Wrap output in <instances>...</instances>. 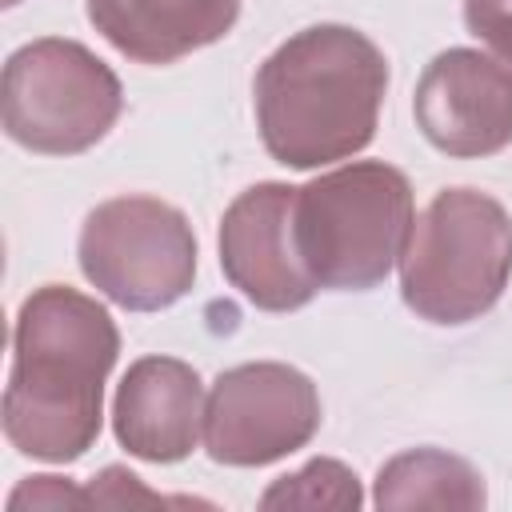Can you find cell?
<instances>
[{
    "label": "cell",
    "mask_w": 512,
    "mask_h": 512,
    "mask_svg": "<svg viewBox=\"0 0 512 512\" xmlns=\"http://www.w3.org/2000/svg\"><path fill=\"white\" fill-rule=\"evenodd\" d=\"M120 356V332L104 304L44 284L24 296L12 324L4 388V436L44 464L80 460L104 424V384Z\"/></svg>",
    "instance_id": "obj_1"
},
{
    "label": "cell",
    "mask_w": 512,
    "mask_h": 512,
    "mask_svg": "<svg viewBox=\"0 0 512 512\" xmlns=\"http://www.w3.org/2000/svg\"><path fill=\"white\" fill-rule=\"evenodd\" d=\"M388 60L360 28L312 24L288 36L252 80L264 152L284 168H324L364 152L380 124Z\"/></svg>",
    "instance_id": "obj_2"
},
{
    "label": "cell",
    "mask_w": 512,
    "mask_h": 512,
    "mask_svg": "<svg viewBox=\"0 0 512 512\" xmlns=\"http://www.w3.org/2000/svg\"><path fill=\"white\" fill-rule=\"evenodd\" d=\"M412 220V184L384 160H352L320 172L292 200L296 252L316 288L332 292L384 284L400 264Z\"/></svg>",
    "instance_id": "obj_3"
},
{
    "label": "cell",
    "mask_w": 512,
    "mask_h": 512,
    "mask_svg": "<svg viewBox=\"0 0 512 512\" xmlns=\"http://www.w3.org/2000/svg\"><path fill=\"white\" fill-rule=\"evenodd\" d=\"M512 280V216L476 188H444L412 220L400 296L428 324L480 320Z\"/></svg>",
    "instance_id": "obj_4"
},
{
    "label": "cell",
    "mask_w": 512,
    "mask_h": 512,
    "mask_svg": "<svg viewBox=\"0 0 512 512\" xmlns=\"http://www.w3.org/2000/svg\"><path fill=\"white\" fill-rule=\"evenodd\" d=\"M120 76L80 40L44 36L4 64L0 116L12 144L40 156H76L120 120Z\"/></svg>",
    "instance_id": "obj_5"
},
{
    "label": "cell",
    "mask_w": 512,
    "mask_h": 512,
    "mask_svg": "<svg viewBox=\"0 0 512 512\" xmlns=\"http://www.w3.org/2000/svg\"><path fill=\"white\" fill-rule=\"evenodd\" d=\"M76 260L84 280L112 304L160 312L192 292L196 232L168 200L112 196L84 216Z\"/></svg>",
    "instance_id": "obj_6"
},
{
    "label": "cell",
    "mask_w": 512,
    "mask_h": 512,
    "mask_svg": "<svg viewBox=\"0 0 512 512\" xmlns=\"http://www.w3.org/2000/svg\"><path fill=\"white\" fill-rule=\"evenodd\" d=\"M320 428L312 376L280 360L224 368L204 404V448L228 468H264L300 452Z\"/></svg>",
    "instance_id": "obj_7"
},
{
    "label": "cell",
    "mask_w": 512,
    "mask_h": 512,
    "mask_svg": "<svg viewBox=\"0 0 512 512\" xmlns=\"http://www.w3.org/2000/svg\"><path fill=\"white\" fill-rule=\"evenodd\" d=\"M412 116L424 140L456 160L512 144V64L480 48H444L416 80Z\"/></svg>",
    "instance_id": "obj_8"
},
{
    "label": "cell",
    "mask_w": 512,
    "mask_h": 512,
    "mask_svg": "<svg viewBox=\"0 0 512 512\" xmlns=\"http://www.w3.org/2000/svg\"><path fill=\"white\" fill-rule=\"evenodd\" d=\"M292 200V184L264 180L244 188L220 216V268L228 284L264 312H296L320 292L296 252Z\"/></svg>",
    "instance_id": "obj_9"
},
{
    "label": "cell",
    "mask_w": 512,
    "mask_h": 512,
    "mask_svg": "<svg viewBox=\"0 0 512 512\" xmlns=\"http://www.w3.org/2000/svg\"><path fill=\"white\" fill-rule=\"evenodd\" d=\"M204 384L188 360L140 356L116 384L112 432L116 444L148 464L188 460L204 436Z\"/></svg>",
    "instance_id": "obj_10"
},
{
    "label": "cell",
    "mask_w": 512,
    "mask_h": 512,
    "mask_svg": "<svg viewBox=\"0 0 512 512\" xmlns=\"http://www.w3.org/2000/svg\"><path fill=\"white\" fill-rule=\"evenodd\" d=\"M240 0H88V24L136 64H176L232 32Z\"/></svg>",
    "instance_id": "obj_11"
},
{
    "label": "cell",
    "mask_w": 512,
    "mask_h": 512,
    "mask_svg": "<svg viewBox=\"0 0 512 512\" xmlns=\"http://www.w3.org/2000/svg\"><path fill=\"white\" fill-rule=\"evenodd\" d=\"M484 476L444 448H408L380 464L372 504L400 508H484Z\"/></svg>",
    "instance_id": "obj_12"
},
{
    "label": "cell",
    "mask_w": 512,
    "mask_h": 512,
    "mask_svg": "<svg viewBox=\"0 0 512 512\" xmlns=\"http://www.w3.org/2000/svg\"><path fill=\"white\" fill-rule=\"evenodd\" d=\"M364 504L360 480L348 464L332 456H316L304 468L272 480L260 496V508H336V512H356Z\"/></svg>",
    "instance_id": "obj_13"
},
{
    "label": "cell",
    "mask_w": 512,
    "mask_h": 512,
    "mask_svg": "<svg viewBox=\"0 0 512 512\" xmlns=\"http://www.w3.org/2000/svg\"><path fill=\"white\" fill-rule=\"evenodd\" d=\"M464 24L480 44L512 64V0H464Z\"/></svg>",
    "instance_id": "obj_14"
},
{
    "label": "cell",
    "mask_w": 512,
    "mask_h": 512,
    "mask_svg": "<svg viewBox=\"0 0 512 512\" xmlns=\"http://www.w3.org/2000/svg\"><path fill=\"white\" fill-rule=\"evenodd\" d=\"M88 492V504H104V508H124V504H168L160 492L144 488L136 472L120 468V464H108L100 476H92V484L84 488Z\"/></svg>",
    "instance_id": "obj_15"
},
{
    "label": "cell",
    "mask_w": 512,
    "mask_h": 512,
    "mask_svg": "<svg viewBox=\"0 0 512 512\" xmlns=\"http://www.w3.org/2000/svg\"><path fill=\"white\" fill-rule=\"evenodd\" d=\"M88 504V492L76 488L68 476H28L12 496L8 508H80Z\"/></svg>",
    "instance_id": "obj_16"
},
{
    "label": "cell",
    "mask_w": 512,
    "mask_h": 512,
    "mask_svg": "<svg viewBox=\"0 0 512 512\" xmlns=\"http://www.w3.org/2000/svg\"><path fill=\"white\" fill-rule=\"evenodd\" d=\"M0 4H4V8H16V4H20V0H0Z\"/></svg>",
    "instance_id": "obj_17"
}]
</instances>
